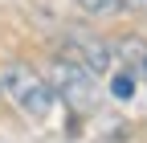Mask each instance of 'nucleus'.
I'll use <instances>...</instances> for the list:
<instances>
[{
    "label": "nucleus",
    "mask_w": 147,
    "mask_h": 143,
    "mask_svg": "<svg viewBox=\"0 0 147 143\" xmlns=\"http://www.w3.org/2000/svg\"><path fill=\"white\" fill-rule=\"evenodd\" d=\"M0 90H4L16 106H21L25 115H33V119H45L49 111H53V86L37 74L33 65H25V61H8V65H0Z\"/></svg>",
    "instance_id": "1"
},
{
    "label": "nucleus",
    "mask_w": 147,
    "mask_h": 143,
    "mask_svg": "<svg viewBox=\"0 0 147 143\" xmlns=\"http://www.w3.org/2000/svg\"><path fill=\"white\" fill-rule=\"evenodd\" d=\"M45 82L53 86V94H57L69 111H78V115L98 106V86H94V78H90V69L78 65V61H69V57H57V61H53Z\"/></svg>",
    "instance_id": "2"
},
{
    "label": "nucleus",
    "mask_w": 147,
    "mask_h": 143,
    "mask_svg": "<svg viewBox=\"0 0 147 143\" xmlns=\"http://www.w3.org/2000/svg\"><path fill=\"white\" fill-rule=\"evenodd\" d=\"M65 53H69V61H78V65H86L90 74H106L110 69V45L106 41H98L94 33H69L65 37Z\"/></svg>",
    "instance_id": "3"
},
{
    "label": "nucleus",
    "mask_w": 147,
    "mask_h": 143,
    "mask_svg": "<svg viewBox=\"0 0 147 143\" xmlns=\"http://www.w3.org/2000/svg\"><path fill=\"white\" fill-rule=\"evenodd\" d=\"M115 53H119V61H123L127 69H135V74L147 78V41H143V37H119Z\"/></svg>",
    "instance_id": "4"
},
{
    "label": "nucleus",
    "mask_w": 147,
    "mask_h": 143,
    "mask_svg": "<svg viewBox=\"0 0 147 143\" xmlns=\"http://www.w3.org/2000/svg\"><path fill=\"white\" fill-rule=\"evenodd\" d=\"M135 78H139L135 69H127V65H123L119 74L110 78V94H115V98H123V102H127V98H135Z\"/></svg>",
    "instance_id": "5"
},
{
    "label": "nucleus",
    "mask_w": 147,
    "mask_h": 143,
    "mask_svg": "<svg viewBox=\"0 0 147 143\" xmlns=\"http://www.w3.org/2000/svg\"><path fill=\"white\" fill-rule=\"evenodd\" d=\"M82 12H90V16H115V12H123V0H74Z\"/></svg>",
    "instance_id": "6"
}]
</instances>
